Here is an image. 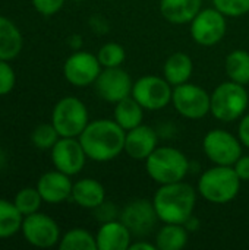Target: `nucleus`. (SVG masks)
Returning <instances> with one entry per match:
<instances>
[{
	"mask_svg": "<svg viewBox=\"0 0 249 250\" xmlns=\"http://www.w3.org/2000/svg\"><path fill=\"white\" fill-rule=\"evenodd\" d=\"M242 180L233 166H214L205 170L197 186V192L208 202L216 205L229 204L241 190Z\"/></svg>",
	"mask_w": 249,
	"mask_h": 250,
	"instance_id": "3",
	"label": "nucleus"
},
{
	"mask_svg": "<svg viewBox=\"0 0 249 250\" xmlns=\"http://www.w3.org/2000/svg\"><path fill=\"white\" fill-rule=\"evenodd\" d=\"M59 139H60V135L53 126V123L38 125L31 133V141L34 146L38 149H51Z\"/></svg>",
	"mask_w": 249,
	"mask_h": 250,
	"instance_id": "30",
	"label": "nucleus"
},
{
	"mask_svg": "<svg viewBox=\"0 0 249 250\" xmlns=\"http://www.w3.org/2000/svg\"><path fill=\"white\" fill-rule=\"evenodd\" d=\"M233 168L242 182H249V155H241L239 160L233 164Z\"/></svg>",
	"mask_w": 249,
	"mask_h": 250,
	"instance_id": "36",
	"label": "nucleus"
},
{
	"mask_svg": "<svg viewBox=\"0 0 249 250\" xmlns=\"http://www.w3.org/2000/svg\"><path fill=\"white\" fill-rule=\"evenodd\" d=\"M210 114L225 123L239 120L248 110L249 94L245 85L233 81L222 82L210 94Z\"/></svg>",
	"mask_w": 249,
	"mask_h": 250,
	"instance_id": "5",
	"label": "nucleus"
},
{
	"mask_svg": "<svg viewBox=\"0 0 249 250\" xmlns=\"http://www.w3.org/2000/svg\"><path fill=\"white\" fill-rule=\"evenodd\" d=\"M43 198L40 195V192L37 190V188H23L21 189L13 199L15 207L19 209V212L25 217V215H31L34 212H38L41 204H43Z\"/></svg>",
	"mask_w": 249,
	"mask_h": 250,
	"instance_id": "28",
	"label": "nucleus"
},
{
	"mask_svg": "<svg viewBox=\"0 0 249 250\" xmlns=\"http://www.w3.org/2000/svg\"><path fill=\"white\" fill-rule=\"evenodd\" d=\"M60 250H98L95 237L84 229H72L60 237Z\"/></svg>",
	"mask_w": 249,
	"mask_h": 250,
	"instance_id": "27",
	"label": "nucleus"
},
{
	"mask_svg": "<svg viewBox=\"0 0 249 250\" xmlns=\"http://www.w3.org/2000/svg\"><path fill=\"white\" fill-rule=\"evenodd\" d=\"M213 4L226 18H241L249 13V0H213Z\"/></svg>",
	"mask_w": 249,
	"mask_h": 250,
	"instance_id": "31",
	"label": "nucleus"
},
{
	"mask_svg": "<svg viewBox=\"0 0 249 250\" xmlns=\"http://www.w3.org/2000/svg\"><path fill=\"white\" fill-rule=\"evenodd\" d=\"M238 138L241 144L249 149V113H245L239 119V126H238Z\"/></svg>",
	"mask_w": 249,
	"mask_h": 250,
	"instance_id": "35",
	"label": "nucleus"
},
{
	"mask_svg": "<svg viewBox=\"0 0 249 250\" xmlns=\"http://www.w3.org/2000/svg\"><path fill=\"white\" fill-rule=\"evenodd\" d=\"M51 123L60 138H79L90 123L88 108L76 97H65L59 100L51 113Z\"/></svg>",
	"mask_w": 249,
	"mask_h": 250,
	"instance_id": "6",
	"label": "nucleus"
},
{
	"mask_svg": "<svg viewBox=\"0 0 249 250\" xmlns=\"http://www.w3.org/2000/svg\"><path fill=\"white\" fill-rule=\"evenodd\" d=\"M147 174L158 185L185 180L189 173L188 157L173 146H157L145 160Z\"/></svg>",
	"mask_w": 249,
	"mask_h": 250,
	"instance_id": "4",
	"label": "nucleus"
},
{
	"mask_svg": "<svg viewBox=\"0 0 249 250\" xmlns=\"http://www.w3.org/2000/svg\"><path fill=\"white\" fill-rule=\"evenodd\" d=\"M34 9L43 16H53L62 10L66 0H31Z\"/></svg>",
	"mask_w": 249,
	"mask_h": 250,
	"instance_id": "34",
	"label": "nucleus"
},
{
	"mask_svg": "<svg viewBox=\"0 0 249 250\" xmlns=\"http://www.w3.org/2000/svg\"><path fill=\"white\" fill-rule=\"evenodd\" d=\"M225 70L229 81L241 85L249 83V53L245 50H233L225 60Z\"/></svg>",
	"mask_w": 249,
	"mask_h": 250,
	"instance_id": "25",
	"label": "nucleus"
},
{
	"mask_svg": "<svg viewBox=\"0 0 249 250\" xmlns=\"http://www.w3.org/2000/svg\"><path fill=\"white\" fill-rule=\"evenodd\" d=\"M132 237V233L120 220H113L101 224L95 240L98 250H128Z\"/></svg>",
	"mask_w": 249,
	"mask_h": 250,
	"instance_id": "18",
	"label": "nucleus"
},
{
	"mask_svg": "<svg viewBox=\"0 0 249 250\" xmlns=\"http://www.w3.org/2000/svg\"><path fill=\"white\" fill-rule=\"evenodd\" d=\"M35 188L40 192L44 202L62 204L72 196L73 183L70 180V176L62 173L59 170H53V171L44 173L40 177Z\"/></svg>",
	"mask_w": 249,
	"mask_h": 250,
	"instance_id": "17",
	"label": "nucleus"
},
{
	"mask_svg": "<svg viewBox=\"0 0 249 250\" xmlns=\"http://www.w3.org/2000/svg\"><path fill=\"white\" fill-rule=\"evenodd\" d=\"M156 243H150V242H145L142 239H136V242L131 243L129 250H156Z\"/></svg>",
	"mask_w": 249,
	"mask_h": 250,
	"instance_id": "37",
	"label": "nucleus"
},
{
	"mask_svg": "<svg viewBox=\"0 0 249 250\" xmlns=\"http://www.w3.org/2000/svg\"><path fill=\"white\" fill-rule=\"evenodd\" d=\"M101 70H103V66L100 64L97 54L82 51V50L72 53L63 64L65 79L70 85L78 86V88L94 85Z\"/></svg>",
	"mask_w": 249,
	"mask_h": 250,
	"instance_id": "13",
	"label": "nucleus"
},
{
	"mask_svg": "<svg viewBox=\"0 0 249 250\" xmlns=\"http://www.w3.org/2000/svg\"><path fill=\"white\" fill-rule=\"evenodd\" d=\"M23 215L13 202L0 199V239H9L22 229Z\"/></svg>",
	"mask_w": 249,
	"mask_h": 250,
	"instance_id": "26",
	"label": "nucleus"
},
{
	"mask_svg": "<svg viewBox=\"0 0 249 250\" xmlns=\"http://www.w3.org/2000/svg\"><path fill=\"white\" fill-rule=\"evenodd\" d=\"M154 209L163 224H185L197 204V190L182 182L160 185L153 198Z\"/></svg>",
	"mask_w": 249,
	"mask_h": 250,
	"instance_id": "2",
	"label": "nucleus"
},
{
	"mask_svg": "<svg viewBox=\"0 0 249 250\" xmlns=\"http://www.w3.org/2000/svg\"><path fill=\"white\" fill-rule=\"evenodd\" d=\"M210 94L191 82L173 86L172 104L175 110L185 119L200 120L210 113Z\"/></svg>",
	"mask_w": 249,
	"mask_h": 250,
	"instance_id": "8",
	"label": "nucleus"
},
{
	"mask_svg": "<svg viewBox=\"0 0 249 250\" xmlns=\"http://www.w3.org/2000/svg\"><path fill=\"white\" fill-rule=\"evenodd\" d=\"M16 83V75L7 60H0V97L9 94Z\"/></svg>",
	"mask_w": 249,
	"mask_h": 250,
	"instance_id": "32",
	"label": "nucleus"
},
{
	"mask_svg": "<svg viewBox=\"0 0 249 250\" xmlns=\"http://www.w3.org/2000/svg\"><path fill=\"white\" fill-rule=\"evenodd\" d=\"M154 243L158 250H182L188 245V229L183 224H164Z\"/></svg>",
	"mask_w": 249,
	"mask_h": 250,
	"instance_id": "24",
	"label": "nucleus"
},
{
	"mask_svg": "<svg viewBox=\"0 0 249 250\" xmlns=\"http://www.w3.org/2000/svg\"><path fill=\"white\" fill-rule=\"evenodd\" d=\"M4 163H6V155H4V152L0 149V168H3Z\"/></svg>",
	"mask_w": 249,
	"mask_h": 250,
	"instance_id": "38",
	"label": "nucleus"
},
{
	"mask_svg": "<svg viewBox=\"0 0 249 250\" xmlns=\"http://www.w3.org/2000/svg\"><path fill=\"white\" fill-rule=\"evenodd\" d=\"M194 72V63L189 54L183 51L172 53L163 64V78L172 85L178 86L189 82Z\"/></svg>",
	"mask_w": 249,
	"mask_h": 250,
	"instance_id": "21",
	"label": "nucleus"
},
{
	"mask_svg": "<svg viewBox=\"0 0 249 250\" xmlns=\"http://www.w3.org/2000/svg\"><path fill=\"white\" fill-rule=\"evenodd\" d=\"M242 146L239 138L225 129H213L203 139L204 154L214 166H233L242 155Z\"/></svg>",
	"mask_w": 249,
	"mask_h": 250,
	"instance_id": "7",
	"label": "nucleus"
},
{
	"mask_svg": "<svg viewBox=\"0 0 249 250\" xmlns=\"http://www.w3.org/2000/svg\"><path fill=\"white\" fill-rule=\"evenodd\" d=\"M158 146V136L157 132L147 125H139L125 135V149L132 160L136 161H145L153 151Z\"/></svg>",
	"mask_w": 249,
	"mask_h": 250,
	"instance_id": "16",
	"label": "nucleus"
},
{
	"mask_svg": "<svg viewBox=\"0 0 249 250\" xmlns=\"http://www.w3.org/2000/svg\"><path fill=\"white\" fill-rule=\"evenodd\" d=\"M203 0H160L161 16L175 25L191 23V21L203 9Z\"/></svg>",
	"mask_w": 249,
	"mask_h": 250,
	"instance_id": "19",
	"label": "nucleus"
},
{
	"mask_svg": "<svg viewBox=\"0 0 249 250\" xmlns=\"http://www.w3.org/2000/svg\"><path fill=\"white\" fill-rule=\"evenodd\" d=\"M104 1H116V0H104Z\"/></svg>",
	"mask_w": 249,
	"mask_h": 250,
	"instance_id": "39",
	"label": "nucleus"
},
{
	"mask_svg": "<svg viewBox=\"0 0 249 250\" xmlns=\"http://www.w3.org/2000/svg\"><path fill=\"white\" fill-rule=\"evenodd\" d=\"M92 215L97 221L103 223H109L113 220H119L120 217V209L110 201H104L103 204H100L97 208L92 209Z\"/></svg>",
	"mask_w": 249,
	"mask_h": 250,
	"instance_id": "33",
	"label": "nucleus"
},
{
	"mask_svg": "<svg viewBox=\"0 0 249 250\" xmlns=\"http://www.w3.org/2000/svg\"><path fill=\"white\" fill-rule=\"evenodd\" d=\"M23 38L19 28L6 16L0 15V60H13L22 51Z\"/></svg>",
	"mask_w": 249,
	"mask_h": 250,
	"instance_id": "22",
	"label": "nucleus"
},
{
	"mask_svg": "<svg viewBox=\"0 0 249 250\" xmlns=\"http://www.w3.org/2000/svg\"><path fill=\"white\" fill-rule=\"evenodd\" d=\"M70 198L78 207L92 211L106 201V189L98 180L87 177L73 183Z\"/></svg>",
	"mask_w": 249,
	"mask_h": 250,
	"instance_id": "20",
	"label": "nucleus"
},
{
	"mask_svg": "<svg viewBox=\"0 0 249 250\" xmlns=\"http://www.w3.org/2000/svg\"><path fill=\"white\" fill-rule=\"evenodd\" d=\"M227 31L226 16L219 12L214 6L201 9L198 15L191 21V37L203 47H213L219 44Z\"/></svg>",
	"mask_w": 249,
	"mask_h": 250,
	"instance_id": "9",
	"label": "nucleus"
},
{
	"mask_svg": "<svg viewBox=\"0 0 249 250\" xmlns=\"http://www.w3.org/2000/svg\"><path fill=\"white\" fill-rule=\"evenodd\" d=\"M73 1H82V0H73Z\"/></svg>",
	"mask_w": 249,
	"mask_h": 250,
	"instance_id": "40",
	"label": "nucleus"
},
{
	"mask_svg": "<svg viewBox=\"0 0 249 250\" xmlns=\"http://www.w3.org/2000/svg\"><path fill=\"white\" fill-rule=\"evenodd\" d=\"M125 135L126 130H123L114 120L97 119L87 125L78 139L88 160L107 163L123 152Z\"/></svg>",
	"mask_w": 249,
	"mask_h": 250,
	"instance_id": "1",
	"label": "nucleus"
},
{
	"mask_svg": "<svg viewBox=\"0 0 249 250\" xmlns=\"http://www.w3.org/2000/svg\"><path fill=\"white\" fill-rule=\"evenodd\" d=\"M119 220L129 229L134 237L142 239L153 233L158 217L154 209L153 201L148 199H134L125 205L120 211Z\"/></svg>",
	"mask_w": 249,
	"mask_h": 250,
	"instance_id": "12",
	"label": "nucleus"
},
{
	"mask_svg": "<svg viewBox=\"0 0 249 250\" xmlns=\"http://www.w3.org/2000/svg\"><path fill=\"white\" fill-rule=\"evenodd\" d=\"M21 231L23 239L31 246L40 249H48L59 245L62 237L57 223L51 217L43 212H34L31 215H25Z\"/></svg>",
	"mask_w": 249,
	"mask_h": 250,
	"instance_id": "11",
	"label": "nucleus"
},
{
	"mask_svg": "<svg viewBox=\"0 0 249 250\" xmlns=\"http://www.w3.org/2000/svg\"><path fill=\"white\" fill-rule=\"evenodd\" d=\"M50 151L54 168L68 176L79 174L88 158L78 138H60Z\"/></svg>",
	"mask_w": 249,
	"mask_h": 250,
	"instance_id": "15",
	"label": "nucleus"
},
{
	"mask_svg": "<svg viewBox=\"0 0 249 250\" xmlns=\"http://www.w3.org/2000/svg\"><path fill=\"white\" fill-rule=\"evenodd\" d=\"M113 120L123 129L131 130L139 125H142L144 120V107L131 95L128 98H123L122 101L114 104L113 110Z\"/></svg>",
	"mask_w": 249,
	"mask_h": 250,
	"instance_id": "23",
	"label": "nucleus"
},
{
	"mask_svg": "<svg viewBox=\"0 0 249 250\" xmlns=\"http://www.w3.org/2000/svg\"><path fill=\"white\" fill-rule=\"evenodd\" d=\"M134 81L131 75L120 67H103L94 82V89L98 97L107 103L116 104L132 95Z\"/></svg>",
	"mask_w": 249,
	"mask_h": 250,
	"instance_id": "14",
	"label": "nucleus"
},
{
	"mask_svg": "<svg viewBox=\"0 0 249 250\" xmlns=\"http://www.w3.org/2000/svg\"><path fill=\"white\" fill-rule=\"evenodd\" d=\"M97 57L103 67H120L126 59V51L119 42H106L97 51Z\"/></svg>",
	"mask_w": 249,
	"mask_h": 250,
	"instance_id": "29",
	"label": "nucleus"
},
{
	"mask_svg": "<svg viewBox=\"0 0 249 250\" xmlns=\"http://www.w3.org/2000/svg\"><path fill=\"white\" fill-rule=\"evenodd\" d=\"M173 86L163 78L145 75L134 82L132 97L144 107V110L156 111L172 103Z\"/></svg>",
	"mask_w": 249,
	"mask_h": 250,
	"instance_id": "10",
	"label": "nucleus"
}]
</instances>
